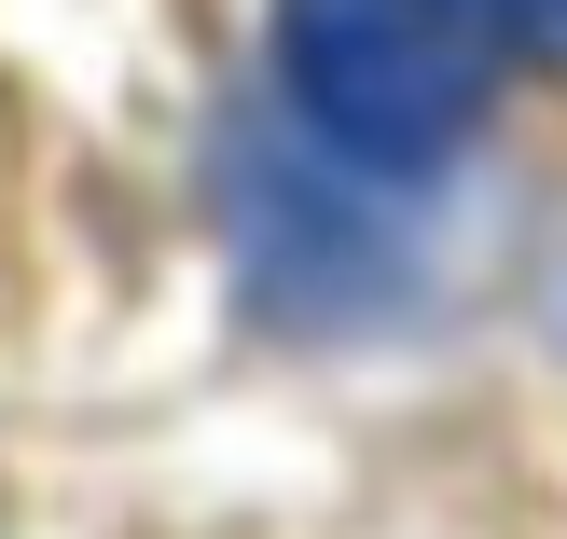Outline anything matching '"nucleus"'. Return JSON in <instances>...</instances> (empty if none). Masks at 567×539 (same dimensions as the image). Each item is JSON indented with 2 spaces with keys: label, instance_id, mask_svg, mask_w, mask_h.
Here are the masks:
<instances>
[{
  "label": "nucleus",
  "instance_id": "obj_2",
  "mask_svg": "<svg viewBox=\"0 0 567 539\" xmlns=\"http://www.w3.org/2000/svg\"><path fill=\"white\" fill-rule=\"evenodd\" d=\"M526 14H540V42H554V55H567V0H526Z\"/></svg>",
  "mask_w": 567,
  "mask_h": 539
},
{
  "label": "nucleus",
  "instance_id": "obj_1",
  "mask_svg": "<svg viewBox=\"0 0 567 539\" xmlns=\"http://www.w3.org/2000/svg\"><path fill=\"white\" fill-rule=\"evenodd\" d=\"M498 0H291V83L360 166H443L498 97Z\"/></svg>",
  "mask_w": 567,
  "mask_h": 539
}]
</instances>
